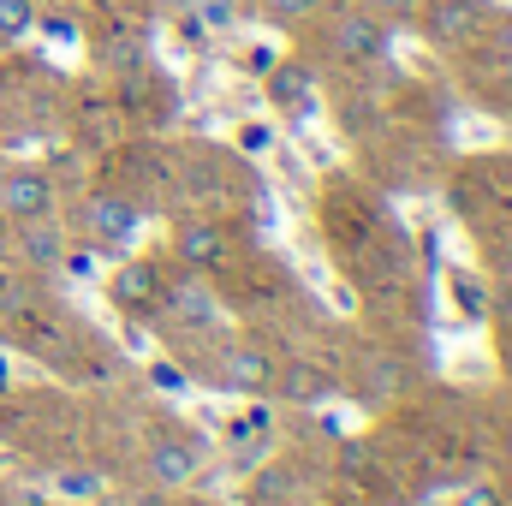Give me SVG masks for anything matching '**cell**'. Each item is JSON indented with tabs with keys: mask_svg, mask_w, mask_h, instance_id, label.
I'll return each instance as SVG.
<instances>
[{
	"mask_svg": "<svg viewBox=\"0 0 512 506\" xmlns=\"http://www.w3.org/2000/svg\"><path fill=\"white\" fill-rule=\"evenodd\" d=\"M483 30V0H429V36L447 42H471Z\"/></svg>",
	"mask_w": 512,
	"mask_h": 506,
	"instance_id": "7a4b0ae2",
	"label": "cell"
},
{
	"mask_svg": "<svg viewBox=\"0 0 512 506\" xmlns=\"http://www.w3.org/2000/svg\"><path fill=\"white\" fill-rule=\"evenodd\" d=\"M173 310H179V322H209V298L197 286H179L173 292Z\"/></svg>",
	"mask_w": 512,
	"mask_h": 506,
	"instance_id": "8fae6325",
	"label": "cell"
},
{
	"mask_svg": "<svg viewBox=\"0 0 512 506\" xmlns=\"http://www.w3.org/2000/svg\"><path fill=\"white\" fill-rule=\"evenodd\" d=\"M227 381H233V387H262V381H268L262 352H233V358H227Z\"/></svg>",
	"mask_w": 512,
	"mask_h": 506,
	"instance_id": "30bf717a",
	"label": "cell"
},
{
	"mask_svg": "<svg viewBox=\"0 0 512 506\" xmlns=\"http://www.w3.org/2000/svg\"><path fill=\"white\" fill-rule=\"evenodd\" d=\"M465 506H501V495H495V489H471V495H465Z\"/></svg>",
	"mask_w": 512,
	"mask_h": 506,
	"instance_id": "44dd1931",
	"label": "cell"
},
{
	"mask_svg": "<svg viewBox=\"0 0 512 506\" xmlns=\"http://www.w3.org/2000/svg\"><path fill=\"white\" fill-rule=\"evenodd\" d=\"M66 268H72L78 280H90V274H96V256H90V251H78V256H66Z\"/></svg>",
	"mask_w": 512,
	"mask_h": 506,
	"instance_id": "5bb4252c",
	"label": "cell"
},
{
	"mask_svg": "<svg viewBox=\"0 0 512 506\" xmlns=\"http://www.w3.org/2000/svg\"><path fill=\"white\" fill-rule=\"evenodd\" d=\"M0 209H6L12 221H42V215L54 209V185H48L42 173H6V185H0Z\"/></svg>",
	"mask_w": 512,
	"mask_h": 506,
	"instance_id": "6da1fadb",
	"label": "cell"
},
{
	"mask_svg": "<svg viewBox=\"0 0 512 506\" xmlns=\"http://www.w3.org/2000/svg\"><path fill=\"white\" fill-rule=\"evenodd\" d=\"M191 465H197L191 447H179V441H161V447H155V477H161V483H185Z\"/></svg>",
	"mask_w": 512,
	"mask_h": 506,
	"instance_id": "ba28073f",
	"label": "cell"
},
{
	"mask_svg": "<svg viewBox=\"0 0 512 506\" xmlns=\"http://www.w3.org/2000/svg\"><path fill=\"white\" fill-rule=\"evenodd\" d=\"M30 30H36V6H30V0H0V36L18 42V36H30Z\"/></svg>",
	"mask_w": 512,
	"mask_h": 506,
	"instance_id": "9c48e42d",
	"label": "cell"
},
{
	"mask_svg": "<svg viewBox=\"0 0 512 506\" xmlns=\"http://www.w3.org/2000/svg\"><path fill=\"white\" fill-rule=\"evenodd\" d=\"M382 24L376 18H340V30H334V48L346 54V60H376L382 54Z\"/></svg>",
	"mask_w": 512,
	"mask_h": 506,
	"instance_id": "5b68a950",
	"label": "cell"
},
{
	"mask_svg": "<svg viewBox=\"0 0 512 506\" xmlns=\"http://www.w3.org/2000/svg\"><path fill=\"white\" fill-rule=\"evenodd\" d=\"M495 60H512V18L495 30Z\"/></svg>",
	"mask_w": 512,
	"mask_h": 506,
	"instance_id": "ac0fdd59",
	"label": "cell"
},
{
	"mask_svg": "<svg viewBox=\"0 0 512 506\" xmlns=\"http://www.w3.org/2000/svg\"><path fill=\"white\" fill-rule=\"evenodd\" d=\"M268 96H274L280 108L304 114V108H310V72H304V66H274V78H268Z\"/></svg>",
	"mask_w": 512,
	"mask_h": 506,
	"instance_id": "52a82bcc",
	"label": "cell"
},
{
	"mask_svg": "<svg viewBox=\"0 0 512 506\" xmlns=\"http://www.w3.org/2000/svg\"><path fill=\"white\" fill-rule=\"evenodd\" d=\"M96 489V477H60V495H90Z\"/></svg>",
	"mask_w": 512,
	"mask_h": 506,
	"instance_id": "e0dca14e",
	"label": "cell"
},
{
	"mask_svg": "<svg viewBox=\"0 0 512 506\" xmlns=\"http://www.w3.org/2000/svg\"><path fill=\"white\" fill-rule=\"evenodd\" d=\"M221 256H227V239H221L215 221H185V227H179V262H185V268H209V262H221Z\"/></svg>",
	"mask_w": 512,
	"mask_h": 506,
	"instance_id": "277c9868",
	"label": "cell"
},
{
	"mask_svg": "<svg viewBox=\"0 0 512 506\" xmlns=\"http://www.w3.org/2000/svg\"><path fill=\"white\" fill-rule=\"evenodd\" d=\"M114 298H120V304H155V298H161V274H155L149 262H126V268L114 274Z\"/></svg>",
	"mask_w": 512,
	"mask_h": 506,
	"instance_id": "8992f818",
	"label": "cell"
},
{
	"mask_svg": "<svg viewBox=\"0 0 512 506\" xmlns=\"http://www.w3.org/2000/svg\"><path fill=\"white\" fill-rule=\"evenodd\" d=\"M268 12L274 18H304V12H316V0H268Z\"/></svg>",
	"mask_w": 512,
	"mask_h": 506,
	"instance_id": "7c38bea8",
	"label": "cell"
},
{
	"mask_svg": "<svg viewBox=\"0 0 512 506\" xmlns=\"http://www.w3.org/2000/svg\"><path fill=\"white\" fill-rule=\"evenodd\" d=\"M108 60H120V66H137V42L120 36V48H108Z\"/></svg>",
	"mask_w": 512,
	"mask_h": 506,
	"instance_id": "9a60e30c",
	"label": "cell"
},
{
	"mask_svg": "<svg viewBox=\"0 0 512 506\" xmlns=\"http://www.w3.org/2000/svg\"><path fill=\"white\" fill-rule=\"evenodd\" d=\"M268 143H274V131H268V126H251V131H245V149H268Z\"/></svg>",
	"mask_w": 512,
	"mask_h": 506,
	"instance_id": "ffe728a7",
	"label": "cell"
},
{
	"mask_svg": "<svg viewBox=\"0 0 512 506\" xmlns=\"http://www.w3.org/2000/svg\"><path fill=\"white\" fill-rule=\"evenodd\" d=\"M382 12H393V18H411V12H423V0H382Z\"/></svg>",
	"mask_w": 512,
	"mask_h": 506,
	"instance_id": "d6986e66",
	"label": "cell"
},
{
	"mask_svg": "<svg viewBox=\"0 0 512 506\" xmlns=\"http://www.w3.org/2000/svg\"><path fill=\"white\" fill-rule=\"evenodd\" d=\"M155 6H185V0H155Z\"/></svg>",
	"mask_w": 512,
	"mask_h": 506,
	"instance_id": "7402d4cb",
	"label": "cell"
},
{
	"mask_svg": "<svg viewBox=\"0 0 512 506\" xmlns=\"http://www.w3.org/2000/svg\"><path fill=\"white\" fill-rule=\"evenodd\" d=\"M203 18H209V24H233V6H227V0H209Z\"/></svg>",
	"mask_w": 512,
	"mask_h": 506,
	"instance_id": "2e32d148",
	"label": "cell"
},
{
	"mask_svg": "<svg viewBox=\"0 0 512 506\" xmlns=\"http://www.w3.org/2000/svg\"><path fill=\"white\" fill-rule=\"evenodd\" d=\"M84 221H90L96 245H126L131 233H137V209H131V203H120V197H96Z\"/></svg>",
	"mask_w": 512,
	"mask_h": 506,
	"instance_id": "3957f363",
	"label": "cell"
},
{
	"mask_svg": "<svg viewBox=\"0 0 512 506\" xmlns=\"http://www.w3.org/2000/svg\"><path fill=\"white\" fill-rule=\"evenodd\" d=\"M42 30H48V36H54V42H72V36H78V24H72V18H48V24H42Z\"/></svg>",
	"mask_w": 512,
	"mask_h": 506,
	"instance_id": "4fadbf2b",
	"label": "cell"
}]
</instances>
